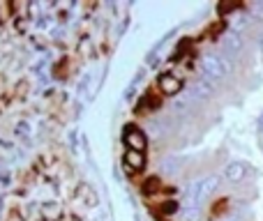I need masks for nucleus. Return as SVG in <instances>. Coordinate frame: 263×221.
<instances>
[{
    "label": "nucleus",
    "instance_id": "nucleus-3",
    "mask_svg": "<svg viewBox=\"0 0 263 221\" xmlns=\"http://www.w3.org/2000/svg\"><path fill=\"white\" fill-rule=\"evenodd\" d=\"M143 166H145V152H136V150H127L125 152V168L129 173L143 171Z\"/></svg>",
    "mask_w": 263,
    "mask_h": 221
},
{
    "label": "nucleus",
    "instance_id": "nucleus-4",
    "mask_svg": "<svg viewBox=\"0 0 263 221\" xmlns=\"http://www.w3.org/2000/svg\"><path fill=\"white\" fill-rule=\"evenodd\" d=\"M143 191H145V194H153V191H162V185H159V182L153 177V180H148V182H145Z\"/></svg>",
    "mask_w": 263,
    "mask_h": 221
},
{
    "label": "nucleus",
    "instance_id": "nucleus-5",
    "mask_svg": "<svg viewBox=\"0 0 263 221\" xmlns=\"http://www.w3.org/2000/svg\"><path fill=\"white\" fill-rule=\"evenodd\" d=\"M229 175H231V177H233V180H238V177H240V175H242V166H240V164H236V166H233V168H231V173H229Z\"/></svg>",
    "mask_w": 263,
    "mask_h": 221
},
{
    "label": "nucleus",
    "instance_id": "nucleus-2",
    "mask_svg": "<svg viewBox=\"0 0 263 221\" xmlns=\"http://www.w3.org/2000/svg\"><path fill=\"white\" fill-rule=\"evenodd\" d=\"M157 86H159V90H162L164 95H176V92H180L182 81L176 76V74H162L159 81H157Z\"/></svg>",
    "mask_w": 263,
    "mask_h": 221
},
{
    "label": "nucleus",
    "instance_id": "nucleus-1",
    "mask_svg": "<svg viewBox=\"0 0 263 221\" xmlns=\"http://www.w3.org/2000/svg\"><path fill=\"white\" fill-rule=\"evenodd\" d=\"M125 143H127L129 150H136V152H145V145H148V138H145L143 131H139L136 127H129L125 131Z\"/></svg>",
    "mask_w": 263,
    "mask_h": 221
}]
</instances>
